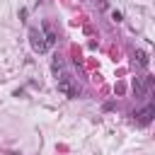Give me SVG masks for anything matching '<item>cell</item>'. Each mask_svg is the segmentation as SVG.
Returning <instances> with one entry per match:
<instances>
[{"mask_svg": "<svg viewBox=\"0 0 155 155\" xmlns=\"http://www.w3.org/2000/svg\"><path fill=\"white\" fill-rule=\"evenodd\" d=\"M136 58H138L140 65H148V53L145 51H136Z\"/></svg>", "mask_w": 155, "mask_h": 155, "instance_id": "8992f818", "label": "cell"}, {"mask_svg": "<svg viewBox=\"0 0 155 155\" xmlns=\"http://www.w3.org/2000/svg\"><path fill=\"white\" fill-rule=\"evenodd\" d=\"M58 92L65 94V97H70V99L80 97V87H78V82H75L70 75H61V78H58Z\"/></svg>", "mask_w": 155, "mask_h": 155, "instance_id": "6da1fadb", "label": "cell"}, {"mask_svg": "<svg viewBox=\"0 0 155 155\" xmlns=\"http://www.w3.org/2000/svg\"><path fill=\"white\" fill-rule=\"evenodd\" d=\"M153 114H155V107L148 104L145 109H140V111L136 114V124H138V126H148V124L153 121Z\"/></svg>", "mask_w": 155, "mask_h": 155, "instance_id": "3957f363", "label": "cell"}, {"mask_svg": "<svg viewBox=\"0 0 155 155\" xmlns=\"http://www.w3.org/2000/svg\"><path fill=\"white\" fill-rule=\"evenodd\" d=\"M29 44H31V48L36 51V53H46L48 51V44H46V39H44V31H39V29H29Z\"/></svg>", "mask_w": 155, "mask_h": 155, "instance_id": "7a4b0ae2", "label": "cell"}, {"mask_svg": "<svg viewBox=\"0 0 155 155\" xmlns=\"http://www.w3.org/2000/svg\"><path fill=\"white\" fill-rule=\"evenodd\" d=\"M53 73H56V75H65V73H63V61H61V58L53 61Z\"/></svg>", "mask_w": 155, "mask_h": 155, "instance_id": "5b68a950", "label": "cell"}, {"mask_svg": "<svg viewBox=\"0 0 155 155\" xmlns=\"http://www.w3.org/2000/svg\"><path fill=\"white\" fill-rule=\"evenodd\" d=\"M44 39H46V44H48V48H51V46L56 44V31H53V27H51L48 22L44 24Z\"/></svg>", "mask_w": 155, "mask_h": 155, "instance_id": "277c9868", "label": "cell"}, {"mask_svg": "<svg viewBox=\"0 0 155 155\" xmlns=\"http://www.w3.org/2000/svg\"><path fill=\"white\" fill-rule=\"evenodd\" d=\"M111 19H114V22H121V12L114 10V12H111Z\"/></svg>", "mask_w": 155, "mask_h": 155, "instance_id": "52a82bcc", "label": "cell"}]
</instances>
